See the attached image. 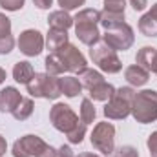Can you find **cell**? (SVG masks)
Segmentation results:
<instances>
[{
	"instance_id": "obj_1",
	"label": "cell",
	"mask_w": 157,
	"mask_h": 157,
	"mask_svg": "<svg viewBox=\"0 0 157 157\" xmlns=\"http://www.w3.org/2000/svg\"><path fill=\"white\" fill-rule=\"evenodd\" d=\"M99 22H101V11L88 7L78 11L73 17V26H75V35L84 46H95L101 40L99 31Z\"/></svg>"
},
{
	"instance_id": "obj_2",
	"label": "cell",
	"mask_w": 157,
	"mask_h": 157,
	"mask_svg": "<svg viewBox=\"0 0 157 157\" xmlns=\"http://www.w3.org/2000/svg\"><path fill=\"white\" fill-rule=\"evenodd\" d=\"M78 80L82 84V88H86L91 95L93 101H101V102H108L113 93H115V88L106 82L104 77L97 71V70H91V68H86L84 71L78 73Z\"/></svg>"
},
{
	"instance_id": "obj_3",
	"label": "cell",
	"mask_w": 157,
	"mask_h": 157,
	"mask_svg": "<svg viewBox=\"0 0 157 157\" xmlns=\"http://www.w3.org/2000/svg\"><path fill=\"white\" fill-rule=\"evenodd\" d=\"M132 115L141 124H148V122L157 121V91L155 90L135 91V97L132 101Z\"/></svg>"
},
{
	"instance_id": "obj_4",
	"label": "cell",
	"mask_w": 157,
	"mask_h": 157,
	"mask_svg": "<svg viewBox=\"0 0 157 157\" xmlns=\"http://www.w3.org/2000/svg\"><path fill=\"white\" fill-rule=\"evenodd\" d=\"M26 88L31 97H39V99L55 101L62 95L60 78L55 75H49V73H35V77L26 84Z\"/></svg>"
},
{
	"instance_id": "obj_5",
	"label": "cell",
	"mask_w": 157,
	"mask_h": 157,
	"mask_svg": "<svg viewBox=\"0 0 157 157\" xmlns=\"http://www.w3.org/2000/svg\"><path fill=\"white\" fill-rule=\"evenodd\" d=\"M135 97V90L132 86H124L115 90L113 97L106 102L104 106V115L106 119H113V121H121L132 115V101Z\"/></svg>"
},
{
	"instance_id": "obj_6",
	"label": "cell",
	"mask_w": 157,
	"mask_h": 157,
	"mask_svg": "<svg viewBox=\"0 0 157 157\" xmlns=\"http://www.w3.org/2000/svg\"><path fill=\"white\" fill-rule=\"evenodd\" d=\"M90 59L104 73L113 75V73H119L122 70V62L117 57V51L112 49L110 46H106L104 42H97L95 46L90 48Z\"/></svg>"
},
{
	"instance_id": "obj_7",
	"label": "cell",
	"mask_w": 157,
	"mask_h": 157,
	"mask_svg": "<svg viewBox=\"0 0 157 157\" xmlns=\"http://www.w3.org/2000/svg\"><path fill=\"white\" fill-rule=\"evenodd\" d=\"M90 141L97 152H101L102 155H112L115 152V126L108 121L97 122L90 135Z\"/></svg>"
},
{
	"instance_id": "obj_8",
	"label": "cell",
	"mask_w": 157,
	"mask_h": 157,
	"mask_svg": "<svg viewBox=\"0 0 157 157\" xmlns=\"http://www.w3.org/2000/svg\"><path fill=\"white\" fill-rule=\"evenodd\" d=\"M133 40H135L133 29L126 22H121V24H115V26L108 28L106 33L102 35V42L106 46H110L112 49H115V51H126V49H130L133 46Z\"/></svg>"
},
{
	"instance_id": "obj_9",
	"label": "cell",
	"mask_w": 157,
	"mask_h": 157,
	"mask_svg": "<svg viewBox=\"0 0 157 157\" xmlns=\"http://www.w3.org/2000/svg\"><path fill=\"white\" fill-rule=\"evenodd\" d=\"M49 121H51L55 130H59L62 133H68L77 126L80 119L71 110V106H68L64 102H55L51 106V110H49Z\"/></svg>"
},
{
	"instance_id": "obj_10",
	"label": "cell",
	"mask_w": 157,
	"mask_h": 157,
	"mask_svg": "<svg viewBox=\"0 0 157 157\" xmlns=\"http://www.w3.org/2000/svg\"><path fill=\"white\" fill-rule=\"evenodd\" d=\"M46 144L48 143H44L42 137L29 133V135H24L13 143L11 154H13V157H37L46 148Z\"/></svg>"
},
{
	"instance_id": "obj_11",
	"label": "cell",
	"mask_w": 157,
	"mask_h": 157,
	"mask_svg": "<svg viewBox=\"0 0 157 157\" xmlns=\"http://www.w3.org/2000/svg\"><path fill=\"white\" fill-rule=\"evenodd\" d=\"M17 44H18V49L26 57H37V55L42 53L46 40L42 37V33L37 31V29H26V31L20 33Z\"/></svg>"
},
{
	"instance_id": "obj_12",
	"label": "cell",
	"mask_w": 157,
	"mask_h": 157,
	"mask_svg": "<svg viewBox=\"0 0 157 157\" xmlns=\"http://www.w3.org/2000/svg\"><path fill=\"white\" fill-rule=\"evenodd\" d=\"M59 55H60V59H62V62H64V66H66V71H71V73H80V71H84L88 66V62H86V57L78 51L77 48L73 46V44H66L60 51H57Z\"/></svg>"
},
{
	"instance_id": "obj_13",
	"label": "cell",
	"mask_w": 157,
	"mask_h": 157,
	"mask_svg": "<svg viewBox=\"0 0 157 157\" xmlns=\"http://www.w3.org/2000/svg\"><path fill=\"white\" fill-rule=\"evenodd\" d=\"M135 62H137V66L144 68L148 73L157 75V48H152V46L141 48V49L137 51Z\"/></svg>"
},
{
	"instance_id": "obj_14",
	"label": "cell",
	"mask_w": 157,
	"mask_h": 157,
	"mask_svg": "<svg viewBox=\"0 0 157 157\" xmlns=\"http://www.w3.org/2000/svg\"><path fill=\"white\" fill-rule=\"evenodd\" d=\"M20 101H22L20 91L13 86H6L0 91V112L2 113H13V110L18 106Z\"/></svg>"
},
{
	"instance_id": "obj_15",
	"label": "cell",
	"mask_w": 157,
	"mask_h": 157,
	"mask_svg": "<svg viewBox=\"0 0 157 157\" xmlns=\"http://www.w3.org/2000/svg\"><path fill=\"white\" fill-rule=\"evenodd\" d=\"M66 44H70V40H68V33L64 29H53V28H49L48 37H46V48L49 49V53L60 51Z\"/></svg>"
},
{
	"instance_id": "obj_16",
	"label": "cell",
	"mask_w": 157,
	"mask_h": 157,
	"mask_svg": "<svg viewBox=\"0 0 157 157\" xmlns=\"http://www.w3.org/2000/svg\"><path fill=\"white\" fill-rule=\"evenodd\" d=\"M124 78L128 80L130 86L139 88V86H144V84L150 80V73H148L144 68L133 64V66H128V68L124 70Z\"/></svg>"
},
{
	"instance_id": "obj_17",
	"label": "cell",
	"mask_w": 157,
	"mask_h": 157,
	"mask_svg": "<svg viewBox=\"0 0 157 157\" xmlns=\"http://www.w3.org/2000/svg\"><path fill=\"white\" fill-rule=\"evenodd\" d=\"M48 24H49V28H53V29H64V31H68V29L73 26V17H71L68 11L59 9V11L49 13Z\"/></svg>"
},
{
	"instance_id": "obj_18",
	"label": "cell",
	"mask_w": 157,
	"mask_h": 157,
	"mask_svg": "<svg viewBox=\"0 0 157 157\" xmlns=\"http://www.w3.org/2000/svg\"><path fill=\"white\" fill-rule=\"evenodd\" d=\"M33 77H35V70H33V66L28 60H20V62L15 64V68H13V78L18 84H28Z\"/></svg>"
},
{
	"instance_id": "obj_19",
	"label": "cell",
	"mask_w": 157,
	"mask_h": 157,
	"mask_svg": "<svg viewBox=\"0 0 157 157\" xmlns=\"http://www.w3.org/2000/svg\"><path fill=\"white\" fill-rule=\"evenodd\" d=\"M60 90H62V95L73 99V97L80 95V91H82V84H80V80H78L77 77L68 75V77L60 78Z\"/></svg>"
},
{
	"instance_id": "obj_20",
	"label": "cell",
	"mask_w": 157,
	"mask_h": 157,
	"mask_svg": "<svg viewBox=\"0 0 157 157\" xmlns=\"http://www.w3.org/2000/svg\"><path fill=\"white\" fill-rule=\"evenodd\" d=\"M44 66H46V73L55 75V77H59V75H62L66 71V66H64L59 53H49L46 57V60H44Z\"/></svg>"
},
{
	"instance_id": "obj_21",
	"label": "cell",
	"mask_w": 157,
	"mask_h": 157,
	"mask_svg": "<svg viewBox=\"0 0 157 157\" xmlns=\"http://www.w3.org/2000/svg\"><path fill=\"white\" fill-rule=\"evenodd\" d=\"M139 31L144 37H157V20L150 13H146L139 18Z\"/></svg>"
},
{
	"instance_id": "obj_22",
	"label": "cell",
	"mask_w": 157,
	"mask_h": 157,
	"mask_svg": "<svg viewBox=\"0 0 157 157\" xmlns=\"http://www.w3.org/2000/svg\"><path fill=\"white\" fill-rule=\"evenodd\" d=\"M33 108H35L33 101H31V99H24V97H22V101L18 102V106L13 110V113H11V115L17 119V121H26V119L31 117Z\"/></svg>"
},
{
	"instance_id": "obj_23",
	"label": "cell",
	"mask_w": 157,
	"mask_h": 157,
	"mask_svg": "<svg viewBox=\"0 0 157 157\" xmlns=\"http://www.w3.org/2000/svg\"><path fill=\"white\" fill-rule=\"evenodd\" d=\"M121 22H124V13H119V11H108V9H102L101 11V26L104 28V29H108V28H112V26H115V24H121Z\"/></svg>"
},
{
	"instance_id": "obj_24",
	"label": "cell",
	"mask_w": 157,
	"mask_h": 157,
	"mask_svg": "<svg viewBox=\"0 0 157 157\" xmlns=\"http://www.w3.org/2000/svg\"><path fill=\"white\" fill-rule=\"evenodd\" d=\"M95 117H97V110H95L93 102L90 99H82V102H80V121L88 126L95 121Z\"/></svg>"
},
{
	"instance_id": "obj_25",
	"label": "cell",
	"mask_w": 157,
	"mask_h": 157,
	"mask_svg": "<svg viewBox=\"0 0 157 157\" xmlns=\"http://www.w3.org/2000/svg\"><path fill=\"white\" fill-rule=\"evenodd\" d=\"M84 135H86V124H84L82 121H78L77 126H75L71 132L66 133V137H68V141H70L71 144H80V143L84 141Z\"/></svg>"
},
{
	"instance_id": "obj_26",
	"label": "cell",
	"mask_w": 157,
	"mask_h": 157,
	"mask_svg": "<svg viewBox=\"0 0 157 157\" xmlns=\"http://www.w3.org/2000/svg\"><path fill=\"white\" fill-rule=\"evenodd\" d=\"M15 48V39L13 35H0V55L11 53Z\"/></svg>"
},
{
	"instance_id": "obj_27",
	"label": "cell",
	"mask_w": 157,
	"mask_h": 157,
	"mask_svg": "<svg viewBox=\"0 0 157 157\" xmlns=\"http://www.w3.org/2000/svg\"><path fill=\"white\" fill-rule=\"evenodd\" d=\"M113 154H115L113 157H139L137 148L132 146V144H124V146H121V148H117Z\"/></svg>"
},
{
	"instance_id": "obj_28",
	"label": "cell",
	"mask_w": 157,
	"mask_h": 157,
	"mask_svg": "<svg viewBox=\"0 0 157 157\" xmlns=\"http://www.w3.org/2000/svg\"><path fill=\"white\" fill-rule=\"evenodd\" d=\"M24 2L26 0H0V6L6 11H18L24 7Z\"/></svg>"
},
{
	"instance_id": "obj_29",
	"label": "cell",
	"mask_w": 157,
	"mask_h": 157,
	"mask_svg": "<svg viewBox=\"0 0 157 157\" xmlns=\"http://www.w3.org/2000/svg\"><path fill=\"white\" fill-rule=\"evenodd\" d=\"M84 2L86 0H59V6L64 11H73V9H78L80 6H84Z\"/></svg>"
},
{
	"instance_id": "obj_30",
	"label": "cell",
	"mask_w": 157,
	"mask_h": 157,
	"mask_svg": "<svg viewBox=\"0 0 157 157\" xmlns=\"http://www.w3.org/2000/svg\"><path fill=\"white\" fill-rule=\"evenodd\" d=\"M124 0H106L104 2V7L102 9H108V11H119V13H124Z\"/></svg>"
},
{
	"instance_id": "obj_31",
	"label": "cell",
	"mask_w": 157,
	"mask_h": 157,
	"mask_svg": "<svg viewBox=\"0 0 157 157\" xmlns=\"http://www.w3.org/2000/svg\"><path fill=\"white\" fill-rule=\"evenodd\" d=\"M146 144H148V150H150V157H157V132H152L148 135Z\"/></svg>"
},
{
	"instance_id": "obj_32",
	"label": "cell",
	"mask_w": 157,
	"mask_h": 157,
	"mask_svg": "<svg viewBox=\"0 0 157 157\" xmlns=\"http://www.w3.org/2000/svg\"><path fill=\"white\" fill-rule=\"evenodd\" d=\"M0 35H11V20L0 13Z\"/></svg>"
},
{
	"instance_id": "obj_33",
	"label": "cell",
	"mask_w": 157,
	"mask_h": 157,
	"mask_svg": "<svg viewBox=\"0 0 157 157\" xmlns=\"http://www.w3.org/2000/svg\"><path fill=\"white\" fill-rule=\"evenodd\" d=\"M57 157H75L73 150L68 146V144H62L59 150H57Z\"/></svg>"
},
{
	"instance_id": "obj_34",
	"label": "cell",
	"mask_w": 157,
	"mask_h": 157,
	"mask_svg": "<svg viewBox=\"0 0 157 157\" xmlns=\"http://www.w3.org/2000/svg\"><path fill=\"white\" fill-rule=\"evenodd\" d=\"M130 6H132L135 11H143V9H146L148 0H130Z\"/></svg>"
},
{
	"instance_id": "obj_35",
	"label": "cell",
	"mask_w": 157,
	"mask_h": 157,
	"mask_svg": "<svg viewBox=\"0 0 157 157\" xmlns=\"http://www.w3.org/2000/svg\"><path fill=\"white\" fill-rule=\"evenodd\" d=\"M37 157H57V150L53 148V146H49V144H46V148L40 152Z\"/></svg>"
},
{
	"instance_id": "obj_36",
	"label": "cell",
	"mask_w": 157,
	"mask_h": 157,
	"mask_svg": "<svg viewBox=\"0 0 157 157\" xmlns=\"http://www.w3.org/2000/svg\"><path fill=\"white\" fill-rule=\"evenodd\" d=\"M33 4H35L39 9H49L51 4H53V0H33Z\"/></svg>"
},
{
	"instance_id": "obj_37",
	"label": "cell",
	"mask_w": 157,
	"mask_h": 157,
	"mask_svg": "<svg viewBox=\"0 0 157 157\" xmlns=\"http://www.w3.org/2000/svg\"><path fill=\"white\" fill-rule=\"evenodd\" d=\"M6 152H7V143H6V139L0 135V157L4 155Z\"/></svg>"
},
{
	"instance_id": "obj_38",
	"label": "cell",
	"mask_w": 157,
	"mask_h": 157,
	"mask_svg": "<svg viewBox=\"0 0 157 157\" xmlns=\"http://www.w3.org/2000/svg\"><path fill=\"white\" fill-rule=\"evenodd\" d=\"M148 13H150V15H152V17L157 20V4H154V6H152V9H150Z\"/></svg>"
},
{
	"instance_id": "obj_39",
	"label": "cell",
	"mask_w": 157,
	"mask_h": 157,
	"mask_svg": "<svg viewBox=\"0 0 157 157\" xmlns=\"http://www.w3.org/2000/svg\"><path fill=\"white\" fill-rule=\"evenodd\" d=\"M6 77H7V73H6V70L4 68H0V84L6 80Z\"/></svg>"
},
{
	"instance_id": "obj_40",
	"label": "cell",
	"mask_w": 157,
	"mask_h": 157,
	"mask_svg": "<svg viewBox=\"0 0 157 157\" xmlns=\"http://www.w3.org/2000/svg\"><path fill=\"white\" fill-rule=\"evenodd\" d=\"M77 157H99V155H95V154H91V152H82V154H78Z\"/></svg>"
},
{
	"instance_id": "obj_41",
	"label": "cell",
	"mask_w": 157,
	"mask_h": 157,
	"mask_svg": "<svg viewBox=\"0 0 157 157\" xmlns=\"http://www.w3.org/2000/svg\"><path fill=\"white\" fill-rule=\"evenodd\" d=\"M104 2H106V0H104Z\"/></svg>"
}]
</instances>
